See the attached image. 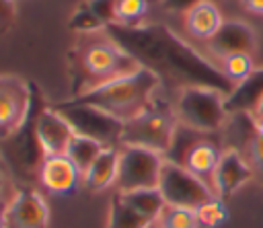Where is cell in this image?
Listing matches in <instances>:
<instances>
[{"label":"cell","mask_w":263,"mask_h":228,"mask_svg":"<svg viewBox=\"0 0 263 228\" xmlns=\"http://www.w3.org/2000/svg\"><path fill=\"white\" fill-rule=\"evenodd\" d=\"M68 27H70L74 33H78V35H90V33L107 31L105 23L92 12V8L88 6L86 0L76 6V10L72 12V16L68 18Z\"/></svg>","instance_id":"22"},{"label":"cell","mask_w":263,"mask_h":228,"mask_svg":"<svg viewBox=\"0 0 263 228\" xmlns=\"http://www.w3.org/2000/svg\"><path fill=\"white\" fill-rule=\"evenodd\" d=\"M218 62V70L220 74L232 82V84H242L247 82L255 70H257V62L253 58V53L249 51H234V53H226L222 58L216 60Z\"/></svg>","instance_id":"18"},{"label":"cell","mask_w":263,"mask_h":228,"mask_svg":"<svg viewBox=\"0 0 263 228\" xmlns=\"http://www.w3.org/2000/svg\"><path fill=\"white\" fill-rule=\"evenodd\" d=\"M121 193L150 222H156L158 216L162 214L164 205H166V201H164V197H162L158 187H154V189H138V191H121Z\"/></svg>","instance_id":"19"},{"label":"cell","mask_w":263,"mask_h":228,"mask_svg":"<svg viewBox=\"0 0 263 228\" xmlns=\"http://www.w3.org/2000/svg\"><path fill=\"white\" fill-rule=\"evenodd\" d=\"M224 21L226 18L214 0H199L195 6H191L183 14V25L187 35L201 43H208L210 39H214L216 33L222 29Z\"/></svg>","instance_id":"15"},{"label":"cell","mask_w":263,"mask_h":228,"mask_svg":"<svg viewBox=\"0 0 263 228\" xmlns=\"http://www.w3.org/2000/svg\"><path fill=\"white\" fill-rule=\"evenodd\" d=\"M160 82L162 80L158 72L142 66L127 76L95 86L74 99H80L125 123L138 113H142L158 97Z\"/></svg>","instance_id":"2"},{"label":"cell","mask_w":263,"mask_h":228,"mask_svg":"<svg viewBox=\"0 0 263 228\" xmlns=\"http://www.w3.org/2000/svg\"><path fill=\"white\" fill-rule=\"evenodd\" d=\"M2 185H4V177H2V173H0V193H2Z\"/></svg>","instance_id":"33"},{"label":"cell","mask_w":263,"mask_h":228,"mask_svg":"<svg viewBox=\"0 0 263 228\" xmlns=\"http://www.w3.org/2000/svg\"><path fill=\"white\" fill-rule=\"evenodd\" d=\"M72 125L74 134L92 138L105 146H119L123 134V121L115 119L113 115L80 101V99H66L53 105Z\"/></svg>","instance_id":"6"},{"label":"cell","mask_w":263,"mask_h":228,"mask_svg":"<svg viewBox=\"0 0 263 228\" xmlns=\"http://www.w3.org/2000/svg\"><path fill=\"white\" fill-rule=\"evenodd\" d=\"M173 109L179 125L203 136L222 131L228 121L226 94L212 84H183Z\"/></svg>","instance_id":"4"},{"label":"cell","mask_w":263,"mask_h":228,"mask_svg":"<svg viewBox=\"0 0 263 228\" xmlns=\"http://www.w3.org/2000/svg\"><path fill=\"white\" fill-rule=\"evenodd\" d=\"M195 214H197L199 228H222L228 222V218H230L226 199H222L218 195H214L208 201H203L195 210Z\"/></svg>","instance_id":"21"},{"label":"cell","mask_w":263,"mask_h":228,"mask_svg":"<svg viewBox=\"0 0 263 228\" xmlns=\"http://www.w3.org/2000/svg\"><path fill=\"white\" fill-rule=\"evenodd\" d=\"M105 148V144L92 140V138H86V136H80V134H74L66 154L70 156V160L80 168V173L84 175L86 168L92 164V160L99 156V152Z\"/></svg>","instance_id":"20"},{"label":"cell","mask_w":263,"mask_h":228,"mask_svg":"<svg viewBox=\"0 0 263 228\" xmlns=\"http://www.w3.org/2000/svg\"><path fill=\"white\" fill-rule=\"evenodd\" d=\"M148 8H150L148 0H117V4H115V23L127 25V27L144 25Z\"/></svg>","instance_id":"24"},{"label":"cell","mask_w":263,"mask_h":228,"mask_svg":"<svg viewBox=\"0 0 263 228\" xmlns=\"http://www.w3.org/2000/svg\"><path fill=\"white\" fill-rule=\"evenodd\" d=\"M179 129V121L173 105H166L154 99L142 113L123 123V134L119 146H142L166 154L175 134Z\"/></svg>","instance_id":"5"},{"label":"cell","mask_w":263,"mask_h":228,"mask_svg":"<svg viewBox=\"0 0 263 228\" xmlns=\"http://www.w3.org/2000/svg\"><path fill=\"white\" fill-rule=\"evenodd\" d=\"M86 2L92 8V12L105 23V27L115 23V4H117V0H86Z\"/></svg>","instance_id":"26"},{"label":"cell","mask_w":263,"mask_h":228,"mask_svg":"<svg viewBox=\"0 0 263 228\" xmlns=\"http://www.w3.org/2000/svg\"><path fill=\"white\" fill-rule=\"evenodd\" d=\"M16 21L14 0H0V37L6 35Z\"/></svg>","instance_id":"27"},{"label":"cell","mask_w":263,"mask_h":228,"mask_svg":"<svg viewBox=\"0 0 263 228\" xmlns=\"http://www.w3.org/2000/svg\"><path fill=\"white\" fill-rule=\"evenodd\" d=\"M68 62L72 80L70 99L142 68V64L132 53H127L107 31L80 35L78 43L68 53Z\"/></svg>","instance_id":"1"},{"label":"cell","mask_w":263,"mask_h":228,"mask_svg":"<svg viewBox=\"0 0 263 228\" xmlns=\"http://www.w3.org/2000/svg\"><path fill=\"white\" fill-rule=\"evenodd\" d=\"M162 164H164V154L156 150L142 146H121L119 170L115 181L117 191H138V189L158 187Z\"/></svg>","instance_id":"7"},{"label":"cell","mask_w":263,"mask_h":228,"mask_svg":"<svg viewBox=\"0 0 263 228\" xmlns=\"http://www.w3.org/2000/svg\"><path fill=\"white\" fill-rule=\"evenodd\" d=\"M47 105L49 103L43 90L35 82H31V103L23 123L14 129V134L0 142V156L4 164L14 177H21L25 185H29V181L33 179H39V170L45 160V150L37 136V119Z\"/></svg>","instance_id":"3"},{"label":"cell","mask_w":263,"mask_h":228,"mask_svg":"<svg viewBox=\"0 0 263 228\" xmlns=\"http://www.w3.org/2000/svg\"><path fill=\"white\" fill-rule=\"evenodd\" d=\"M14 2H16V0H14Z\"/></svg>","instance_id":"35"},{"label":"cell","mask_w":263,"mask_h":228,"mask_svg":"<svg viewBox=\"0 0 263 228\" xmlns=\"http://www.w3.org/2000/svg\"><path fill=\"white\" fill-rule=\"evenodd\" d=\"M158 228H199L197 214L191 207L181 205H164L162 214L156 220Z\"/></svg>","instance_id":"23"},{"label":"cell","mask_w":263,"mask_h":228,"mask_svg":"<svg viewBox=\"0 0 263 228\" xmlns=\"http://www.w3.org/2000/svg\"><path fill=\"white\" fill-rule=\"evenodd\" d=\"M31 103V80L16 74H0V142L23 123Z\"/></svg>","instance_id":"10"},{"label":"cell","mask_w":263,"mask_h":228,"mask_svg":"<svg viewBox=\"0 0 263 228\" xmlns=\"http://www.w3.org/2000/svg\"><path fill=\"white\" fill-rule=\"evenodd\" d=\"M205 49L216 60L226 53H234V51L253 53L257 49V33L245 21H224V25L216 33V37L205 43Z\"/></svg>","instance_id":"13"},{"label":"cell","mask_w":263,"mask_h":228,"mask_svg":"<svg viewBox=\"0 0 263 228\" xmlns=\"http://www.w3.org/2000/svg\"><path fill=\"white\" fill-rule=\"evenodd\" d=\"M240 4H242V8L247 12L263 16V0H240Z\"/></svg>","instance_id":"29"},{"label":"cell","mask_w":263,"mask_h":228,"mask_svg":"<svg viewBox=\"0 0 263 228\" xmlns=\"http://www.w3.org/2000/svg\"><path fill=\"white\" fill-rule=\"evenodd\" d=\"M148 228H158V226H156V224H152V226H148Z\"/></svg>","instance_id":"34"},{"label":"cell","mask_w":263,"mask_h":228,"mask_svg":"<svg viewBox=\"0 0 263 228\" xmlns=\"http://www.w3.org/2000/svg\"><path fill=\"white\" fill-rule=\"evenodd\" d=\"M156 222H150L146 216H142L125 197L121 191L111 197L109 201V218L107 228H148Z\"/></svg>","instance_id":"17"},{"label":"cell","mask_w":263,"mask_h":228,"mask_svg":"<svg viewBox=\"0 0 263 228\" xmlns=\"http://www.w3.org/2000/svg\"><path fill=\"white\" fill-rule=\"evenodd\" d=\"M253 121H257V119H263V90L259 92V97H257V101H255V107H253Z\"/></svg>","instance_id":"30"},{"label":"cell","mask_w":263,"mask_h":228,"mask_svg":"<svg viewBox=\"0 0 263 228\" xmlns=\"http://www.w3.org/2000/svg\"><path fill=\"white\" fill-rule=\"evenodd\" d=\"M253 175H255V166L251 164L247 154L236 146H228L220 156V162L214 170L210 185L218 197L228 199L236 191H240L253 179Z\"/></svg>","instance_id":"11"},{"label":"cell","mask_w":263,"mask_h":228,"mask_svg":"<svg viewBox=\"0 0 263 228\" xmlns=\"http://www.w3.org/2000/svg\"><path fill=\"white\" fill-rule=\"evenodd\" d=\"M158 189L166 205H181V207H191V210H197L203 201L216 195L208 181L199 179L183 164L166 160V158L160 170Z\"/></svg>","instance_id":"8"},{"label":"cell","mask_w":263,"mask_h":228,"mask_svg":"<svg viewBox=\"0 0 263 228\" xmlns=\"http://www.w3.org/2000/svg\"><path fill=\"white\" fill-rule=\"evenodd\" d=\"M119 154L121 146H105L82 175V187L90 193H99L115 185L119 170Z\"/></svg>","instance_id":"16"},{"label":"cell","mask_w":263,"mask_h":228,"mask_svg":"<svg viewBox=\"0 0 263 228\" xmlns=\"http://www.w3.org/2000/svg\"><path fill=\"white\" fill-rule=\"evenodd\" d=\"M245 146H247V148H245L242 152L247 154V158L251 160V164L255 166V170H257V168H263V136L257 134L255 125H253V134H251V138L247 140Z\"/></svg>","instance_id":"25"},{"label":"cell","mask_w":263,"mask_h":228,"mask_svg":"<svg viewBox=\"0 0 263 228\" xmlns=\"http://www.w3.org/2000/svg\"><path fill=\"white\" fill-rule=\"evenodd\" d=\"M4 201H0V228H4Z\"/></svg>","instance_id":"32"},{"label":"cell","mask_w":263,"mask_h":228,"mask_svg":"<svg viewBox=\"0 0 263 228\" xmlns=\"http://www.w3.org/2000/svg\"><path fill=\"white\" fill-rule=\"evenodd\" d=\"M37 136L45 150V156L47 154H66V150L74 138V129L68 123V119L53 105H47L39 113Z\"/></svg>","instance_id":"14"},{"label":"cell","mask_w":263,"mask_h":228,"mask_svg":"<svg viewBox=\"0 0 263 228\" xmlns=\"http://www.w3.org/2000/svg\"><path fill=\"white\" fill-rule=\"evenodd\" d=\"M39 183L53 195H72L82 185V173L68 154H47L39 170Z\"/></svg>","instance_id":"12"},{"label":"cell","mask_w":263,"mask_h":228,"mask_svg":"<svg viewBox=\"0 0 263 228\" xmlns=\"http://www.w3.org/2000/svg\"><path fill=\"white\" fill-rule=\"evenodd\" d=\"M49 205L41 191L21 185L4 205V228H47Z\"/></svg>","instance_id":"9"},{"label":"cell","mask_w":263,"mask_h":228,"mask_svg":"<svg viewBox=\"0 0 263 228\" xmlns=\"http://www.w3.org/2000/svg\"><path fill=\"white\" fill-rule=\"evenodd\" d=\"M253 125H255L257 134H261V136H263V119H257V121H253Z\"/></svg>","instance_id":"31"},{"label":"cell","mask_w":263,"mask_h":228,"mask_svg":"<svg viewBox=\"0 0 263 228\" xmlns=\"http://www.w3.org/2000/svg\"><path fill=\"white\" fill-rule=\"evenodd\" d=\"M199 0H160L162 8L166 12H177V14H185L191 6H195Z\"/></svg>","instance_id":"28"}]
</instances>
